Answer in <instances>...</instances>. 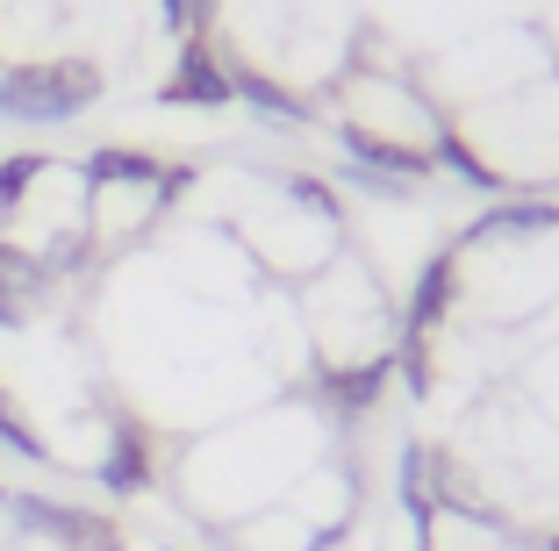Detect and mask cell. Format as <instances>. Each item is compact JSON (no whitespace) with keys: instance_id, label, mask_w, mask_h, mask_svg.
I'll list each match as a JSON object with an SVG mask.
<instances>
[{"instance_id":"cell-1","label":"cell","mask_w":559,"mask_h":551,"mask_svg":"<svg viewBox=\"0 0 559 551\" xmlns=\"http://www.w3.org/2000/svg\"><path fill=\"white\" fill-rule=\"evenodd\" d=\"M330 122L345 136V151H359L366 165H380V179H430L444 172V100L430 86H416L409 72H388L373 58H352L330 86Z\"/></svg>"}]
</instances>
